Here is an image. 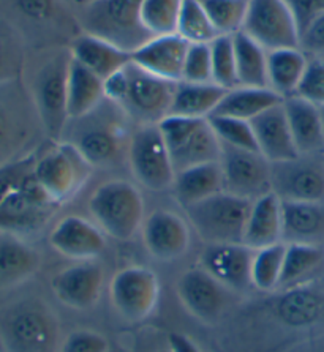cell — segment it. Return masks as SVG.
Returning a JSON list of instances; mask_svg holds the SVG:
<instances>
[{
  "label": "cell",
  "mask_w": 324,
  "mask_h": 352,
  "mask_svg": "<svg viewBox=\"0 0 324 352\" xmlns=\"http://www.w3.org/2000/svg\"><path fill=\"white\" fill-rule=\"evenodd\" d=\"M127 120L130 117L125 111L105 98L92 113L68 120L61 141L76 147L94 168L113 166L127 157L131 136L127 133Z\"/></svg>",
  "instance_id": "1"
},
{
  "label": "cell",
  "mask_w": 324,
  "mask_h": 352,
  "mask_svg": "<svg viewBox=\"0 0 324 352\" xmlns=\"http://www.w3.org/2000/svg\"><path fill=\"white\" fill-rule=\"evenodd\" d=\"M70 62V50L47 47L30 70L29 78L23 76L45 136L51 141H61L68 124L67 81Z\"/></svg>",
  "instance_id": "2"
},
{
  "label": "cell",
  "mask_w": 324,
  "mask_h": 352,
  "mask_svg": "<svg viewBox=\"0 0 324 352\" xmlns=\"http://www.w3.org/2000/svg\"><path fill=\"white\" fill-rule=\"evenodd\" d=\"M144 0H92L79 8L78 24L81 32L109 41L133 54L153 36L141 21Z\"/></svg>",
  "instance_id": "3"
},
{
  "label": "cell",
  "mask_w": 324,
  "mask_h": 352,
  "mask_svg": "<svg viewBox=\"0 0 324 352\" xmlns=\"http://www.w3.org/2000/svg\"><path fill=\"white\" fill-rule=\"evenodd\" d=\"M0 338L7 352H57L59 322L39 298H24L3 313Z\"/></svg>",
  "instance_id": "4"
},
{
  "label": "cell",
  "mask_w": 324,
  "mask_h": 352,
  "mask_svg": "<svg viewBox=\"0 0 324 352\" xmlns=\"http://www.w3.org/2000/svg\"><path fill=\"white\" fill-rule=\"evenodd\" d=\"M87 206L95 225L119 242L135 237L146 220L141 191L127 180L116 179L100 185Z\"/></svg>",
  "instance_id": "5"
},
{
  "label": "cell",
  "mask_w": 324,
  "mask_h": 352,
  "mask_svg": "<svg viewBox=\"0 0 324 352\" xmlns=\"http://www.w3.org/2000/svg\"><path fill=\"white\" fill-rule=\"evenodd\" d=\"M36 131L45 135L24 79L0 84V168L23 158Z\"/></svg>",
  "instance_id": "6"
},
{
  "label": "cell",
  "mask_w": 324,
  "mask_h": 352,
  "mask_svg": "<svg viewBox=\"0 0 324 352\" xmlns=\"http://www.w3.org/2000/svg\"><path fill=\"white\" fill-rule=\"evenodd\" d=\"M252 201L220 191L185 209L190 228L206 245L244 243Z\"/></svg>",
  "instance_id": "7"
},
{
  "label": "cell",
  "mask_w": 324,
  "mask_h": 352,
  "mask_svg": "<svg viewBox=\"0 0 324 352\" xmlns=\"http://www.w3.org/2000/svg\"><path fill=\"white\" fill-rule=\"evenodd\" d=\"M51 142V146L35 160L34 179L41 191L59 206L81 191L94 166L70 142Z\"/></svg>",
  "instance_id": "8"
},
{
  "label": "cell",
  "mask_w": 324,
  "mask_h": 352,
  "mask_svg": "<svg viewBox=\"0 0 324 352\" xmlns=\"http://www.w3.org/2000/svg\"><path fill=\"white\" fill-rule=\"evenodd\" d=\"M157 125L171 153L176 173L198 164L220 162L222 142L207 119L166 116Z\"/></svg>",
  "instance_id": "9"
},
{
  "label": "cell",
  "mask_w": 324,
  "mask_h": 352,
  "mask_svg": "<svg viewBox=\"0 0 324 352\" xmlns=\"http://www.w3.org/2000/svg\"><path fill=\"white\" fill-rule=\"evenodd\" d=\"M127 162L135 179L151 191L171 190L176 169L157 124L138 125L131 133Z\"/></svg>",
  "instance_id": "10"
},
{
  "label": "cell",
  "mask_w": 324,
  "mask_h": 352,
  "mask_svg": "<svg viewBox=\"0 0 324 352\" xmlns=\"http://www.w3.org/2000/svg\"><path fill=\"white\" fill-rule=\"evenodd\" d=\"M124 73L125 92L118 104L138 125L158 124L169 114L177 82L158 78L133 62Z\"/></svg>",
  "instance_id": "11"
},
{
  "label": "cell",
  "mask_w": 324,
  "mask_h": 352,
  "mask_svg": "<svg viewBox=\"0 0 324 352\" xmlns=\"http://www.w3.org/2000/svg\"><path fill=\"white\" fill-rule=\"evenodd\" d=\"M272 193L283 202L324 201V152L270 163Z\"/></svg>",
  "instance_id": "12"
},
{
  "label": "cell",
  "mask_w": 324,
  "mask_h": 352,
  "mask_svg": "<svg viewBox=\"0 0 324 352\" xmlns=\"http://www.w3.org/2000/svg\"><path fill=\"white\" fill-rule=\"evenodd\" d=\"M160 297V283L155 272L131 265L119 270L109 283L111 305L125 321L138 322L151 316Z\"/></svg>",
  "instance_id": "13"
},
{
  "label": "cell",
  "mask_w": 324,
  "mask_h": 352,
  "mask_svg": "<svg viewBox=\"0 0 324 352\" xmlns=\"http://www.w3.org/2000/svg\"><path fill=\"white\" fill-rule=\"evenodd\" d=\"M241 32L266 51L299 47V29L283 0H248Z\"/></svg>",
  "instance_id": "14"
},
{
  "label": "cell",
  "mask_w": 324,
  "mask_h": 352,
  "mask_svg": "<svg viewBox=\"0 0 324 352\" xmlns=\"http://www.w3.org/2000/svg\"><path fill=\"white\" fill-rule=\"evenodd\" d=\"M220 168L226 193L255 201L272 191L270 162L259 152L222 144Z\"/></svg>",
  "instance_id": "15"
},
{
  "label": "cell",
  "mask_w": 324,
  "mask_h": 352,
  "mask_svg": "<svg viewBox=\"0 0 324 352\" xmlns=\"http://www.w3.org/2000/svg\"><path fill=\"white\" fill-rule=\"evenodd\" d=\"M56 207L32 175L23 185L0 197V231L14 236L39 231L50 220Z\"/></svg>",
  "instance_id": "16"
},
{
  "label": "cell",
  "mask_w": 324,
  "mask_h": 352,
  "mask_svg": "<svg viewBox=\"0 0 324 352\" xmlns=\"http://www.w3.org/2000/svg\"><path fill=\"white\" fill-rule=\"evenodd\" d=\"M177 297L195 319L204 324H215L226 313L231 291L203 267H195L180 275Z\"/></svg>",
  "instance_id": "17"
},
{
  "label": "cell",
  "mask_w": 324,
  "mask_h": 352,
  "mask_svg": "<svg viewBox=\"0 0 324 352\" xmlns=\"http://www.w3.org/2000/svg\"><path fill=\"white\" fill-rule=\"evenodd\" d=\"M255 250L246 243L206 245L199 256V267L220 281L231 292L252 286V261Z\"/></svg>",
  "instance_id": "18"
},
{
  "label": "cell",
  "mask_w": 324,
  "mask_h": 352,
  "mask_svg": "<svg viewBox=\"0 0 324 352\" xmlns=\"http://www.w3.org/2000/svg\"><path fill=\"white\" fill-rule=\"evenodd\" d=\"M105 270L95 261H78L52 278L57 300L73 310H90L102 296Z\"/></svg>",
  "instance_id": "19"
},
{
  "label": "cell",
  "mask_w": 324,
  "mask_h": 352,
  "mask_svg": "<svg viewBox=\"0 0 324 352\" xmlns=\"http://www.w3.org/2000/svg\"><path fill=\"white\" fill-rule=\"evenodd\" d=\"M147 253L158 261L182 258L190 248L188 221L171 210H155L141 228Z\"/></svg>",
  "instance_id": "20"
},
{
  "label": "cell",
  "mask_w": 324,
  "mask_h": 352,
  "mask_svg": "<svg viewBox=\"0 0 324 352\" xmlns=\"http://www.w3.org/2000/svg\"><path fill=\"white\" fill-rule=\"evenodd\" d=\"M106 234L95 223L68 215L51 229L47 242L57 253L73 261H94L105 252Z\"/></svg>",
  "instance_id": "21"
},
{
  "label": "cell",
  "mask_w": 324,
  "mask_h": 352,
  "mask_svg": "<svg viewBox=\"0 0 324 352\" xmlns=\"http://www.w3.org/2000/svg\"><path fill=\"white\" fill-rule=\"evenodd\" d=\"M190 43L177 34L153 36L131 54V62L142 70L173 82L182 81Z\"/></svg>",
  "instance_id": "22"
},
{
  "label": "cell",
  "mask_w": 324,
  "mask_h": 352,
  "mask_svg": "<svg viewBox=\"0 0 324 352\" xmlns=\"http://www.w3.org/2000/svg\"><path fill=\"white\" fill-rule=\"evenodd\" d=\"M250 125L253 128L255 140H257L258 152L270 163L285 162V160L299 155L293 136H291L283 103L255 117Z\"/></svg>",
  "instance_id": "23"
},
{
  "label": "cell",
  "mask_w": 324,
  "mask_h": 352,
  "mask_svg": "<svg viewBox=\"0 0 324 352\" xmlns=\"http://www.w3.org/2000/svg\"><path fill=\"white\" fill-rule=\"evenodd\" d=\"M281 242L324 247V201H281Z\"/></svg>",
  "instance_id": "24"
},
{
  "label": "cell",
  "mask_w": 324,
  "mask_h": 352,
  "mask_svg": "<svg viewBox=\"0 0 324 352\" xmlns=\"http://www.w3.org/2000/svg\"><path fill=\"white\" fill-rule=\"evenodd\" d=\"M68 50H70L74 60L97 74L103 81L118 72L124 70L131 62V54H129V52L111 45L109 41L84 34V32L74 36Z\"/></svg>",
  "instance_id": "25"
},
{
  "label": "cell",
  "mask_w": 324,
  "mask_h": 352,
  "mask_svg": "<svg viewBox=\"0 0 324 352\" xmlns=\"http://www.w3.org/2000/svg\"><path fill=\"white\" fill-rule=\"evenodd\" d=\"M283 108L297 153H323L324 128L320 108L297 95L285 98Z\"/></svg>",
  "instance_id": "26"
},
{
  "label": "cell",
  "mask_w": 324,
  "mask_h": 352,
  "mask_svg": "<svg viewBox=\"0 0 324 352\" xmlns=\"http://www.w3.org/2000/svg\"><path fill=\"white\" fill-rule=\"evenodd\" d=\"M10 8L16 19L12 28L24 43L41 46V34L52 30L62 18L61 0H10Z\"/></svg>",
  "instance_id": "27"
},
{
  "label": "cell",
  "mask_w": 324,
  "mask_h": 352,
  "mask_svg": "<svg viewBox=\"0 0 324 352\" xmlns=\"http://www.w3.org/2000/svg\"><path fill=\"white\" fill-rule=\"evenodd\" d=\"M173 196L185 210L223 191V174L220 162L198 164V166L176 173L171 186Z\"/></svg>",
  "instance_id": "28"
},
{
  "label": "cell",
  "mask_w": 324,
  "mask_h": 352,
  "mask_svg": "<svg viewBox=\"0 0 324 352\" xmlns=\"http://www.w3.org/2000/svg\"><path fill=\"white\" fill-rule=\"evenodd\" d=\"M281 242V201L272 191L252 201L244 243L259 250Z\"/></svg>",
  "instance_id": "29"
},
{
  "label": "cell",
  "mask_w": 324,
  "mask_h": 352,
  "mask_svg": "<svg viewBox=\"0 0 324 352\" xmlns=\"http://www.w3.org/2000/svg\"><path fill=\"white\" fill-rule=\"evenodd\" d=\"M105 81L72 57L67 81L68 120L92 113L105 100Z\"/></svg>",
  "instance_id": "30"
},
{
  "label": "cell",
  "mask_w": 324,
  "mask_h": 352,
  "mask_svg": "<svg viewBox=\"0 0 324 352\" xmlns=\"http://www.w3.org/2000/svg\"><path fill=\"white\" fill-rule=\"evenodd\" d=\"M324 270V247L286 243L279 289L290 291L315 280Z\"/></svg>",
  "instance_id": "31"
},
{
  "label": "cell",
  "mask_w": 324,
  "mask_h": 352,
  "mask_svg": "<svg viewBox=\"0 0 324 352\" xmlns=\"http://www.w3.org/2000/svg\"><path fill=\"white\" fill-rule=\"evenodd\" d=\"M309 56L301 47L268 51V87L281 98L296 95L304 76Z\"/></svg>",
  "instance_id": "32"
},
{
  "label": "cell",
  "mask_w": 324,
  "mask_h": 352,
  "mask_svg": "<svg viewBox=\"0 0 324 352\" xmlns=\"http://www.w3.org/2000/svg\"><path fill=\"white\" fill-rule=\"evenodd\" d=\"M226 89L215 82L195 84L180 81L174 90V97L168 116L190 117V119H209L217 106L225 97Z\"/></svg>",
  "instance_id": "33"
},
{
  "label": "cell",
  "mask_w": 324,
  "mask_h": 352,
  "mask_svg": "<svg viewBox=\"0 0 324 352\" xmlns=\"http://www.w3.org/2000/svg\"><path fill=\"white\" fill-rule=\"evenodd\" d=\"M283 103V98L269 87H246L237 85L235 89L226 90L225 97L217 106L212 116L235 117V119L252 122L255 117L263 114L274 106Z\"/></svg>",
  "instance_id": "34"
},
{
  "label": "cell",
  "mask_w": 324,
  "mask_h": 352,
  "mask_svg": "<svg viewBox=\"0 0 324 352\" xmlns=\"http://www.w3.org/2000/svg\"><path fill=\"white\" fill-rule=\"evenodd\" d=\"M40 267V254L19 236L0 231V281L14 285Z\"/></svg>",
  "instance_id": "35"
},
{
  "label": "cell",
  "mask_w": 324,
  "mask_h": 352,
  "mask_svg": "<svg viewBox=\"0 0 324 352\" xmlns=\"http://www.w3.org/2000/svg\"><path fill=\"white\" fill-rule=\"evenodd\" d=\"M233 41H235L239 85L268 87V51L244 32L233 35Z\"/></svg>",
  "instance_id": "36"
},
{
  "label": "cell",
  "mask_w": 324,
  "mask_h": 352,
  "mask_svg": "<svg viewBox=\"0 0 324 352\" xmlns=\"http://www.w3.org/2000/svg\"><path fill=\"white\" fill-rule=\"evenodd\" d=\"M286 243L279 242L255 250L252 261V287L263 292L279 289Z\"/></svg>",
  "instance_id": "37"
},
{
  "label": "cell",
  "mask_w": 324,
  "mask_h": 352,
  "mask_svg": "<svg viewBox=\"0 0 324 352\" xmlns=\"http://www.w3.org/2000/svg\"><path fill=\"white\" fill-rule=\"evenodd\" d=\"M184 0H144L141 21L152 36L177 34V24Z\"/></svg>",
  "instance_id": "38"
},
{
  "label": "cell",
  "mask_w": 324,
  "mask_h": 352,
  "mask_svg": "<svg viewBox=\"0 0 324 352\" xmlns=\"http://www.w3.org/2000/svg\"><path fill=\"white\" fill-rule=\"evenodd\" d=\"M177 35L182 36L190 45H209L219 36L210 23L209 16L201 7L199 0H184L182 2Z\"/></svg>",
  "instance_id": "39"
},
{
  "label": "cell",
  "mask_w": 324,
  "mask_h": 352,
  "mask_svg": "<svg viewBox=\"0 0 324 352\" xmlns=\"http://www.w3.org/2000/svg\"><path fill=\"white\" fill-rule=\"evenodd\" d=\"M25 43L10 24H0V84L24 76Z\"/></svg>",
  "instance_id": "40"
},
{
  "label": "cell",
  "mask_w": 324,
  "mask_h": 352,
  "mask_svg": "<svg viewBox=\"0 0 324 352\" xmlns=\"http://www.w3.org/2000/svg\"><path fill=\"white\" fill-rule=\"evenodd\" d=\"M217 34L235 35L242 30L248 0H199Z\"/></svg>",
  "instance_id": "41"
},
{
  "label": "cell",
  "mask_w": 324,
  "mask_h": 352,
  "mask_svg": "<svg viewBox=\"0 0 324 352\" xmlns=\"http://www.w3.org/2000/svg\"><path fill=\"white\" fill-rule=\"evenodd\" d=\"M212 81L230 90L239 85L236 70V52L233 35H220L210 43Z\"/></svg>",
  "instance_id": "42"
},
{
  "label": "cell",
  "mask_w": 324,
  "mask_h": 352,
  "mask_svg": "<svg viewBox=\"0 0 324 352\" xmlns=\"http://www.w3.org/2000/svg\"><path fill=\"white\" fill-rule=\"evenodd\" d=\"M207 122L214 130L215 136L219 138V141L225 146L258 152L257 140H255L250 122L225 116H210Z\"/></svg>",
  "instance_id": "43"
},
{
  "label": "cell",
  "mask_w": 324,
  "mask_h": 352,
  "mask_svg": "<svg viewBox=\"0 0 324 352\" xmlns=\"http://www.w3.org/2000/svg\"><path fill=\"white\" fill-rule=\"evenodd\" d=\"M297 97L309 103L323 108L324 106V58L309 57L305 73L302 76L299 87L296 90Z\"/></svg>",
  "instance_id": "44"
},
{
  "label": "cell",
  "mask_w": 324,
  "mask_h": 352,
  "mask_svg": "<svg viewBox=\"0 0 324 352\" xmlns=\"http://www.w3.org/2000/svg\"><path fill=\"white\" fill-rule=\"evenodd\" d=\"M182 81L206 84L212 81V56L209 45H190L185 58Z\"/></svg>",
  "instance_id": "45"
},
{
  "label": "cell",
  "mask_w": 324,
  "mask_h": 352,
  "mask_svg": "<svg viewBox=\"0 0 324 352\" xmlns=\"http://www.w3.org/2000/svg\"><path fill=\"white\" fill-rule=\"evenodd\" d=\"M109 341L94 330H74L61 344L59 352H108Z\"/></svg>",
  "instance_id": "46"
},
{
  "label": "cell",
  "mask_w": 324,
  "mask_h": 352,
  "mask_svg": "<svg viewBox=\"0 0 324 352\" xmlns=\"http://www.w3.org/2000/svg\"><path fill=\"white\" fill-rule=\"evenodd\" d=\"M296 21L299 36L309 25L324 14V0H283Z\"/></svg>",
  "instance_id": "47"
},
{
  "label": "cell",
  "mask_w": 324,
  "mask_h": 352,
  "mask_svg": "<svg viewBox=\"0 0 324 352\" xmlns=\"http://www.w3.org/2000/svg\"><path fill=\"white\" fill-rule=\"evenodd\" d=\"M299 47L309 57L324 58V14L316 18L309 28L302 32Z\"/></svg>",
  "instance_id": "48"
},
{
  "label": "cell",
  "mask_w": 324,
  "mask_h": 352,
  "mask_svg": "<svg viewBox=\"0 0 324 352\" xmlns=\"http://www.w3.org/2000/svg\"><path fill=\"white\" fill-rule=\"evenodd\" d=\"M168 349L171 352H201L192 338L179 332H174L168 337Z\"/></svg>",
  "instance_id": "49"
},
{
  "label": "cell",
  "mask_w": 324,
  "mask_h": 352,
  "mask_svg": "<svg viewBox=\"0 0 324 352\" xmlns=\"http://www.w3.org/2000/svg\"><path fill=\"white\" fill-rule=\"evenodd\" d=\"M67 2H72V3H74V5H78L79 8H83V7H86L87 3L92 2V0H67Z\"/></svg>",
  "instance_id": "50"
},
{
  "label": "cell",
  "mask_w": 324,
  "mask_h": 352,
  "mask_svg": "<svg viewBox=\"0 0 324 352\" xmlns=\"http://www.w3.org/2000/svg\"><path fill=\"white\" fill-rule=\"evenodd\" d=\"M108 352H129L124 348H120V346H111V348L108 349Z\"/></svg>",
  "instance_id": "51"
},
{
  "label": "cell",
  "mask_w": 324,
  "mask_h": 352,
  "mask_svg": "<svg viewBox=\"0 0 324 352\" xmlns=\"http://www.w3.org/2000/svg\"><path fill=\"white\" fill-rule=\"evenodd\" d=\"M320 111H321V119H323V128H324V106H323V108H320Z\"/></svg>",
  "instance_id": "52"
},
{
  "label": "cell",
  "mask_w": 324,
  "mask_h": 352,
  "mask_svg": "<svg viewBox=\"0 0 324 352\" xmlns=\"http://www.w3.org/2000/svg\"><path fill=\"white\" fill-rule=\"evenodd\" d=\"M158 352H171V351H169V349L166 348V349H162V351H158Z\"/></svg>",
  "instance_id": "53"
}]
</instances>
